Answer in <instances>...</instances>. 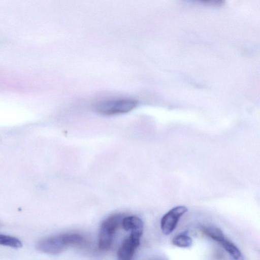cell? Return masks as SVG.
Returning a JSON list of instances; mask_svg holds the SVG:
<instances>
[{"label":"cell","mask_w":260,"mask_h":260,"mask_svg":"<svg viewBox=\"0 0 260 260\" xmlns=\"http://www.w3.org/2000/svg\"><path fill=\"white\" fill-rule=\"evenodd\" d=\"M83 241V237L78 234H61L40 240L37 243L36 247L42 252L55 255L61 253L68 247L80 244Z\"/></svg>","instance_id":"cell-1"},{"label":"cell","mask_w":260,"mask_h":260,"mask_svg":"<svg viewBox=\"0 0 260 260\" xmlns=\"http://www.w3.org/2000/svg\"><path fill=\"white\" fill-rule=\"evenodd\" d=\"M137 105V101L132 99H117L100 102L94 106L96 112L106 115L129 112Z\"/></svg>","instance_id":"cell-2"},{"label":"cell","mask_w":260,"mask_h":260,"mask_svg":"<svg viewBox=\"0 0 260 260\" xmlns=\"http://www.w3.org/2000/svg\"><path fill=\"white\" fill-rule=\"evenodd\" d=\"M124 216L121 214L112 215L106 219L102 223L99 234V248L107 250L112 244L114 235L121 225Z\"/></svg>","instance_id":"cell-3"},{"label":"cell","mask_w":260,"mask_h":260,"mask_svg":"<svg viewBox=\"0 0 260 260\" xmlns=\"http://www.w3.org/2000/svg\"><path fill=\"white\" fill-rule=\"evenodd\" d=\"M187 211L184 206H176L168 212L161 218L160 228L165 235L171 234L175 229L180 217Z\"/></svg>","instance_id":"cell-4"},{"label":"cell","mask_w":260,"mask_h":260,"mask_svg":"<svg viewBox=\"0 0 260 260\" xmlns=\"http://www.w3.org/2000/svg\"><path fill=\"white\" fill-rule=\"evenodd\" d=\"M140 244V239L129 235L123 240L118 250V260H131Z\"/></svg>","instance_id":"cell-5"},{"label":"cell","mask_w":260,"mask_h":260,"mask_svg":"<svg viewBox=\"0 0 260 260\" xmlns=\"http://www.w3.org/2000/svg\"><path fill=\"white\" fill-rule=\"evenodd\" d=\"M121 226L125 231H131V235L141 237L144 229L143 221L136 216H124Z\"/></svg>","instance_id":"cell-6"},{"label":"cell","mask_w":260,"mask_h":260,"mask_svg":"<svg viewBox=\"0 0 260 260\" xmlns=\"http://www.w3.org/2000/svg\"><path fill=\"white\" fill-rule=\"evenodd\" d=\"M223 248L234 260H243V256L238 248L232 242L224 239L220 242Z\"/></svg>","instance_id":"cell-7"},{"label":"cell","mask_w":260,"mask_h":260,"mask_svg":"<svg viewBox=\"0 0 260 260\" xmlns=\"http://www.w3.org/2000/svg\"><path fill=\"white\" fill-rule=\"evenodd\" d=\"M173 244L179 247L188 248L192 244V239L185 233L174 237L172 240Z\"/></svg>","instance_id":"cell-8"},{"label":"cell","mask_w":260,"mask_h":260,"mask_svg":"<svg viewBox=\"0 0 260 260\" xmlns=\"http://www.w3.org/2000/svg\"><path fill=\"white\" fill-rule=\"evenodd\" d=\"M203 232L211 239L220 243L225 239L222 231L216 227L208 226L204 228Z\"/></svg>","instance_id":"cell-9"},{"label":"cell","mask_w":260,"mask_h":260,"mask_svg":"<svg viewBox=\"0 0 260 260\" xmlns=\"http://www.w3.org/2000/svg\"><path fill=\"white\" fill-rule=\"evenodd\" d=\"M0 245L13 248H19L22 246V242L16 237L0 234Z\"/></svg>","instance_id":"cell-10"}]
</instances>
